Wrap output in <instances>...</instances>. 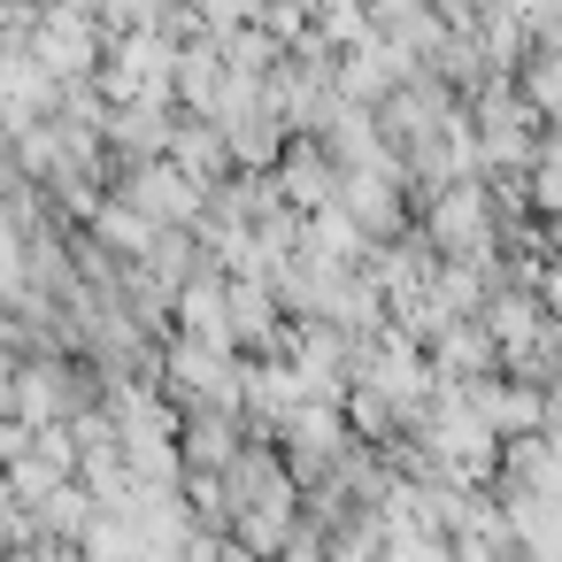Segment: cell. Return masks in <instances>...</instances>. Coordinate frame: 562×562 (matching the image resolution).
Segmentation results:
<instances>
[{"label": "cell", "mask_w": 562, "mask_h": 562, "mask_svg": "<svg viewBox=\"0 0 562 562\" xmlns=\"http://www.w3.org/2000/svg\"><path fill=\"white\" fill-rule=\"evenodd\" d=\"M278 186L293 193V209H331V193H339V186H331V162L308 155V147H293V155L278 162Z\"/></svg>", "instance_id": "obj_1"}, {"label": "cell", "mask_w": 562, "mask_h": 562, "mask_svg": "<svg viewBox=\"0 0 562 562\" xmlns=\"http://www.w3.org/2000/svg\"><path fill=\"white\" fill-rule=\"evenodd\" d=\"M539 201H547V209H562V147H554V155H539Z\"/></svg>", "instance_id": "obj_2"}]
</instances>
